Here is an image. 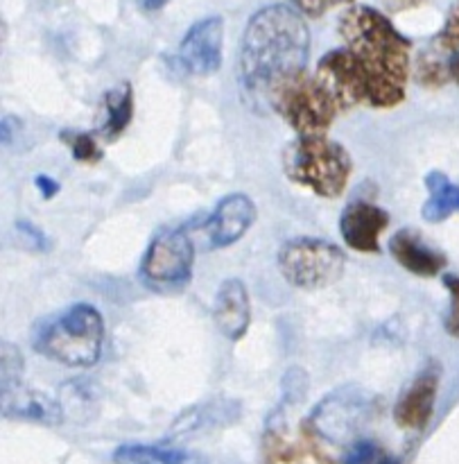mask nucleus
Returning <instances> with one entry per match:
<instances>
[{
    "instance_id": "obj_1",
    "label": "nucleus",
    "mask_w": 459,
    "mask_h": 464,
    "mask_svg": "<svg viewBox=\"0 0 459 464\" xmlns=\"http://www.w3.org/2000/svg\"><path fill=\"white\" fill-rule=\"evenodd\" d=\"M311 32L297 9L267 5L247 23L240 41V82L253 98L270 102V95L292 77L306 72Z\"/></svg>"
},
{
    "instance_id": "obj_2",
    "label": "nucleus",
    "mask_w": 459,
    "mask_h": 464,
    "mask_svg": "<svg viewBox=\"0 0 459 464\" xmlns=\"http://www.w3.org/2000/svg\"><path fill=\"white\" fill-rule=\"evenodd\" d=\"M339 36L365 66L371 82L369 107L394 109L406 100L410 75V39L383 12L367 5L349 7L339 18Z\"/></svg>"
},
{
    "instance_id": "obj_3",
    "label": "nucleus",
    "mask_w": 459,
    "mask_h": 464,
    "mask_svg": "<svg viewBox=\"0 0 459 464\" xmlns=\"http://www.w3.org/2000/svg\"><path fill=\"white\" fill-rule=\"evenodd\" d=\"M281 163L292 184L326 199L339 198L353 172L351 154L329 136H299L283 150Z\"/></svg>"
},
{
    "instance_id": "obj_4",
    "label": "nucleus",
    "mask_w": 459,
    "mask_h": 464,
    "mask_svg": "<svg viewBox=\"0 0 459 464\" xmlns=\"http://www.w3.org/2000/svg\"><path fill=\"white\" fill-rule=\"evenodd\" d=\"M104 340V322L91 304H72L71 308L41 326L34 349L50 361L68 367H91L100 361Z\"/></svg>"
},
{
    "instance_id": "obj_5",
    "label": "nucleus",
    "mask_w": 459,
    "mask_h": 464,
    "mask_svg": "<svg viewBox=\"0 0 459 464\" xmlns=\"http://www.w3.org/2000/svg\"><path fill=\"white\" fill-rule=\"evenodd\" d=\"M270 104L299 136H326L339 111L320 82L308 72L281 84L270 95Z\"/></svg>"
},
{
    "instance_id": "obj_6",
    "label": "nucleus",
    "mask_w": 459,
    "mask_h": 464,
    "mask_svg": "<svg viewBox=\"0 0 459 464\" xmlns=\"http://www.w3.org/2000/svg\"><path fill=\"white\" fill-rule=\"evenodd\" d=\"M347 256L333 243L320 238H294L279 252V270L299 290H321L342 276Z\"/></svg>"
},
{
    "instance_id": "obj_7",
    "label": "nucleus",
    "mask_w": 459,
    "mask_h": 464,
    "mask_svg": "<svg viewBox=\"0 0 459 464\" xmlns=\"http://www.w3.org/2000/svg\"><path fill=\"white\" fill-rule=\"evenodd\" d=\"M195 245L184 229H166L154 236L140 263V276L149 288H184L193 276Z\"/></svg>"
},
{
    "instance_id": "obj_8",
    "label": "nucleus",
    "mask_w": 459,
    "mask_h": 464,
    "mask_svg": "<svg viewBox=\"0 0 459 464\" xmlns=\"http://www.w3.org/2000/svg\"><path fill=\"white\" fill-rule=\"evenodd\" d=\"M374 412V399L358 388H344L330 392L312 411L311 424L317 435L333 444H347L365 429Z\"/></svg>"
},
{
    "instance_id": "obj_9",
    "label": "nucleus",
    "mask_w": 459,
    "mask_h": 464,
    "mask_svg": "<svg viewBox=\"0 0 459 464\" xmlns=\"http://www.w3.org/2000/svg\"><path fill=\"white\" fill-rule=\"evenodd\" d=\"M315 80L320 82V86L333 100L339 111L369 104V75L349 48L326 53L317 63Z\"/></svg>"
},
{
    "instance_id": "obj_10",
    "label": "nucleus",
    "mask_w": 459,
    "mask_h": 464,
    "mask_svg": "<svg viewBox=\"0 0 459 464\" xmlns=\"http://www.w3.org/2000/svg\"><path fill=\"white\" fill-rule=\"evenodd\" d=\"M222 44H225V21L220 16L202 18L181 39V66L193 75H213L222 66Z\"/></svg>"
},
{
    "instance_id": "obj_11",
    "label": "nucleus",
    "mask_w": 459,
    "mask_h": 464,
    "mask_svg": "<svg viewBox=\"0 0 459 464\" xmlns=\"http://www.w3.org/2000/svg\"><path fill=\"white\" fill-rule=\"evenodd\" d=\"M389 227V213L371 202L349 204L339 218V234H342L347 247L360 254H378L380 236Z\"/></svg>"
},
{
    "instance_id": "obj_12",
    "label": "nucleus",
    "mask_w": 459,
    "mask_h": 464,
    "mask_svg": "<svg viewBox=\"0 0 459 464\" xmlns=\"http://www.w3.org/2000/svg\"><path fill=\"white\" fill-rule=\"evenodd\" d=\"M439 367L430 362L419 376L410 383V388L401 394L397 408H394V420L401 429L421 430L428 426L433 417L435 401H437L439 390Z\"/></svg>"
},
{
    "instance_id": "obj_13",
    "label": "nucleus",
    "mask_w": 459,
    "mask_h": 464,
    "mask_svg": "<svg viewBox=\"0 0 459 464\" xmlns=\"http://www.w3.org/2000/svg\"><path fill=\"white\" fill-rule=\"evenodd\" d=\"M253 222H256V207L252 199L243 193L229 195L217 204L215 213L206 222L211 247L220 249L238 243Z\"/></svg>"
},
{
    "instance_id": "obj_14",
    "label": "nucleus",
    "mask_w": 459,
    "mask_h": 464,
    "mask_svg": "<svg viewBox=\"0 0 459 464\" xmlns=\"http://www.w3.org/2000/svg\"><path fill=\"white\" fill-rule=\"evenodd\" d=\"M213 322L217 331L231 343L243 340L252 322V302L249 293L240 279H226L217 288L215 302H213Z\"/></svg>"
},
{
    "instance_id": "obj_15",
    "label": "nucleus",
    "mask_w": 459,
    "mask_h": 464,
    "mask_svg": "<svg viewBox=\"0 0 459 464\" xmlns=\"http://www.w3.org/2000/svg\"><path fill=\"white\" fill-rule=\"evenodd\" d=\"M389 254L398 266L416 276H437L446 267V256L426 245L412 229H401L389 238Z\"/></svg>"
},
{
    "instance_id": "obj_16",
    "label": "nucleus",
    "mask_w": 459,
    "mask_h": 464,
    "mask_svg": "<svg viewBox=\"0 0 459 464\" xmlns=\"http://www.w3.org/2000/svg\"><path fill=\"white\" fill-rule=\"evenodd\" d=\"M5 417H21V420L39 421V424L54 426L63 420V412L57 403L41 392H23L21 385L9 392H3Z\"/></svg>"
},
{
    "instance_id": "obj_17",
    "label": "nucleus",
    "mask_w": 459,
    "mask_h": 464,
    "mask_svg": "<svg viewBox=\"0 0 459 464\" xmlns=\"http://www.w3.org/2000/svg\"><path fill=\"white\" fill-rule=\"evenodd\" d=\"M426 188L430 190L428 202L424 204L421 213L428 222L437 225L459 211V186L453 184L444 172L433 170L426 177Z\"/></svg>"
},
{
    "instance_id": "obj_18",
    "label": "nucleus",
    "mask_w": 459,
    "mask_h": 464,
    "mask_svg": "<svg viewBox=\"0 0 459 464\" xmlns=\"http://www.w3.org/2000/svg\"><path fill=\"white\" fill-rule=\"evenodd\" d=\"M104 111H107V116H104L100 136L107 140L118 139L134 116V91H131V86L122 84L109 91L104 95Z\"/></svg>"
},
{
    "instance_id": "obj_19",
    "label": "nucleus",
    "mask_w": 459,
    "mask_h": 464,
    "mask_svg": "<svg viewBox=\"0 0 459 464\" xmlns=\"http://www.w3.org/2000/svg\"><path fill=\"white\" fill-rule=\"evenodd\" d=\"M116 464H204L197 456L172 449L143 447V444H125L113 453Z\"/></svg>"
},
{
    "instance_id": "obj_20",
    "label": "nucleus",
    "mask_w": 459,
    "mask_h": 464,
    "mask_svg": "<svg viewBox=\"0 0 459 464\" xmlns=\"http://www.w3.org/2000/svg\"><path fill=\"white\" fill-rule=\"evenodd\" d=\"M234 406L231 401H211L204 406L190 408L186 411L179 420L175 421L170 430V438H188V435L199 433V430L208 429L213 424H222L226 421V408Z\"/></svg>"
},
{
    "instance_id": "obj_21",
    "label": "nucleus",
    "mask_w": 459,
    "mask_h": 464,
    "mask_svg": "<svg viewBox=\"0 0 459 464\" xmlns=\"http://www.w3.org/2000/svg\"><path fill=\"white\" fill-rule=\"evenodd\" d=\"M62 139L71 148V154L75 161L80 163H98L102 159V150H100L98 140L91 134H81V131H63Z\"/></svg>"
},
{
    "instance_id": "obj_22",
    "label": "nucleus",
    "mask_w": 459,
    "mask_h": 464,
    "mask_svg": "<svg viewBox=\"0 0 459 464\" xmlns=\"http://www.w3.org/2000/svg\"><path fill=\"white\" fill-rule=\"evenodd\" d=\"M416 80L426 86H444L448 80H453L451 75V59L444 62V59L433 57H421L416 63Z\"/></svg>"
},
{
    "instance_id": "obj_23",
    "label": "nucleus",
    "mask_w": 459,
    "mask_h": 464,
    "mask_svg": "<svg viewBox=\"0 0 459 464\" xmlns=\"http://www.w3.org/2000/svg\"><path fill=\"white\" fill-rule=\"evenodd\" d=\"M437 45L444 54H457L459 53V0L451 5L446 14V21H444L442 30H439Z\"/></svg>"
},
{
    "instance_id": "obj_24",
    "label": "nucleus",
    "mask_w": 459,
    "mask_h": 464,
    "mask_svg": "<svg viewBox=\"0 0 459 464\" xmlns=\"http://www.w3.org/2000/svg\"><path fill=\"white\" fill-rule=\"evenodd\" d=\"M23 376V361L21 353L14 344H3V392L18 388Z\"/></svg>"
},
{
    "instance_id": "obj_25",
    "label": "nucleus",
    "mask_w": 459,
    "mask_h": 464,
    "mask_svg": "<svg viewBox=\"0 0 459 464\" xmlns=\"http://www.w3.org/2000/svg\"><path fill=\"white\" fill-rule=\"evenodd\" d=\"M308 390V376L303 370H290L283 379V394H285V403H297L306 397Z\"/></svg>"
},
{
    "instance_id": "obj_26",
    "label": "nucleus",
    "mask_w": 459,
    "mask_h": 464,
    "mask_svg": "<svg viewBox=\"0 0 459 464\" xmlns=\"http://www.w3.org/2000/svg\"><path fill=\"white\" fill-rule=\"evenodd\" d=\"M444 285H446L448 293H451V311H448L446 329L448 334L455 335L459 340V276L446 275L444 276Z\"/></svg>"
},
{
    "instance_id": "obj_27",
    "label": "nucleus",
    "mask_w": 459,
    "mask_h": 464,
    "mask_svg": "<svg viewBox=\"0 0 459 464\" xmlns=\"http://www.w3.org/2000/svg\"><path fill=\"white\" fill-rule=\"evenodd\" d=\"M376 458V444L374 442H356L353 444L351 453L344 460V464H371Z\"/></svg>"
},
{
    "instance_id": "obj_28",
    "label": "nucleus",
    "mask_w": 459,
    "mask_h": 464,
    "mask_svg": "<svg viewBox=\"0 0 459 464\" xmlns=\"http://www.w3.org/2000/svg\"><path fill=\"white\" fill-rule=\"evenodd\" d=\"M34 186L39 188V193L43 195L45 199L54 198V195L59 193V184L53 179V177H48V175H36L34 177Z\"/></svg>"
},
{
    "instance_id": "obj_29",
    "label": "nucleus",
    "mask_w": 459,
    "mask_h": 464,
    "mask_svg": "<svg viewBox=\"0 0 459 464\" xmlns=\"http://www.w3.org/2000/svg\"><path fill=\"white\" fill-rule=\"evenodd\" d=\"M18 229H21V234L23 236H27V238L32 240V245H34L36 249H41V247H45V240H43V234H41L39 229H34V227L32 225H23V222H18Z\"/></svg>"
},
{
    "instance_id": "obj_30",
    "label": "nucleus",
    "mask_w": 459,
    "mask_h": 464,
    "mask_svg": "<svg viewBox=\"0 0 459 464\" xmlns=\"http://www.w3.org/2000/svg\"><path fill=\"white\" fill-rule=\"evenodd\" d=\"M387 12H403V9H412V7H419L424 5L426 0H383Z\"/></svg>"
},
{
    "instance_id": "obj_31",
    "label": "nucleus",
    "mask_w": 459,
    "mask_h": 464,
    "mask_svg": "<svg viewBox=\"0 0 459 464\" xmlns=\"http://www.w3.org/2000/svg\"><path fill=\"white\" fill-rule=\"evenodd\" d=\"M139 3V7L143 9V12H158V9L166 7L170 0H136Z\"/></svg>"
},
{
    "instance_id": "obj_32",
    "label": "nucleus",
    "mask_w": 459,
    "mask_h": 464,
    "mask_svg": "<svg viewBox=\"0 0 459 464\" xmlns=\"http://www.w3.org/2000/svg\"><path fill=\"white\" fill-rule=\"evenodd\" d=\"M451 75H453V80L459 84V53L451 57Z\"/></svg>"
},
{
    "instance_id": "obj_33",
    "label": "nucleus",
    "mask_w": 459,
    "mask_h": 464,
    "mask_svg": "<svg viewBox=\"0 0 459 464\" xmlns=\"http://www.w3.org/2000/svg\"><path fill=\"white\" fill-rule=\"evenodd\" d=\"M380 464H401V462H398L397 458H385V460L380 462Z\"/></svg>"
},
{
    "instance_id": "obj_34",
    "label": "nucleus",
    "mask_w": 459,
    "mask_h": 464,
    "mask_svg": "<svg viewBox=\"0 0 459 464\" xmlns=\"http://www.w3.org/2000/svg\"><path fill=\"white\" fill-rule=\"evenodd\" d=\"M353 3V0H333V5H349Z\"/></svg>"
}]
</instances>
